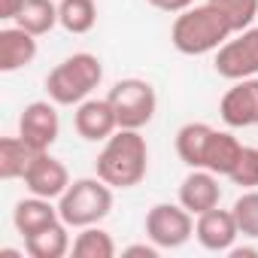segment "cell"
Here are the masks:
<instances>
[{"label": "cell", "mask_w": 258, "mask_h": 258, "mask_svg": "<svg viewBox=\"0 0 258 258\" xmlns=\"http://www.w3.org/2000/svg\"><path fill=\"white\" fill-rule=\"evenodd\" d=\"M146 170H149V146H146V137L134 127H118L103 143L94 161V173L112 188L140 185L146 179Z\"/></svg>", "instance_id": "6da1fadb"}, {"label": "cell", "mask_w": 258, "mask_h": 258, "mask_svg": "<svg viewBox=\"0 0 258 258\" xmlns=\"http://www.w3.org/2000/svg\"><path fill=\"white\" fill-rule=\"evenodd\" d=\"M231 37H234L231 22L213 4H201V7H188V10L176 13L173 28H170L173 49L179 55H191V58L219 52Z\"/></svg>", "instance_id": "7a4b0ae2"}, {"label": "cell", "mask_w": 258, "mask_h": 258, "mask_svg": "<svg viewBox=\"0 0 258 258\" xmlns=\"http://www.w3.org/2000/svg\"><path fill=\"white\" fill-rule=\"evenodd\" d=\"M100 79H103L100 58L91 52H76L49 70L46 91H49V100H55L58 106H79L82 100L91 97Z\"/></svg>", "instance_id": "3957f363"}, {"label": "cell", "mask_w": 258, "mask_h": 258, "mask_svg": "<svg viewBox=\"0 0 258 258\" xmlns=\"http://www.w3.org/2000/svg\"><path fill=\"white\" fill-rule=\"evenodd\" d=\"M112 210V185H106L100 176H82L67 185V191L58 198V213L70 228H88L109 216Z\"/></svg>", "instance_id": "277c9868"}, {"label": "cell", "mask_w": 258, "mask_h": 258, "mask_svg": "<svg viewBox=\"0 0 258 258\" xmlns=\"http://www.w3.org/2000/svg\"><path fill=\"white\" fill-rule=\"evenodd\" d=\"M106 100L112 103L115 109V118H118V127H146L152 118H155V109H158V94L152 88V82L146 79H137V76H127V79H118Z\"/></svg>", "instance_id": "5b68a950"}, {"label": "cell", "mask_w": 258, "mask_h": 258, "mask_svg": "<svg viewBox=\"0 0 258 258\" xmlns=\"http://www.w3.org/2000/svg\"><path fill=\"white\" fill-rule=\"evenodd\" d=\"M146 237L161 249H179L195 237V216L182 204H155L146 213Z\"/></svg>", "instance_id": "8992f818"}, {"label": "cell", "mask_w": 258, "mask_h": 258, "mask_svg": "<svg viewBox=\"0 0 258 258\" xmlns=\"http://www.w3.org/2000/svg\"><path fill=\"white\" fill-rule=\"evenodd\" d=\"M216 73L222 79H246L258 76V25L234 34L219 52H216Z\"/></svg>", "instance_id": "52a82bcc"}, {"label": "cell", "mask_w": 258, "mask_h": 258, "mask_svg": "<svg viewBox=\"0 0 258 258\" xmlns=\"http://www.w3.org/2000/svg\"><path fill=\"white\" fill-rule=\"evenodd\" d=\"M55 106V100H34L19 115V137L31 143L37 152H49L61 134V118Z\"/></svg>", "instance_id": "ba28073f"}, {"label": "cell", "mask_w": 258, "mask_h": 258, "mask_svg": "<svg viewBox=\"0 0 258 258\" xmlns=\"http://www.w3.org/2000/svg\"><path fill=\"white\" fill-rule=\"evenodd\" d=\"M219 115L228 127H255L258 124V76L237 79L222 94Z\"/></svg>", "instance_id": "9c48e42d"}, {"label": "cell", "mask_w": 258, "mask_h": 258, "mask_svg": "<svg viewBox=\"0 0 258 258\" xmlns=\"http://www.w3.org/2000/svg\"><path fill=\"white\" fill-rule=\"evenodd\" d=\"M73 127H76V134L88 143H106L115 131H118V118H115V109L112 103L103 97H88L76 106L73 112Z\"/></svg>", "instance_id": "30bf717a"}, {"label": "cell", "mask_w": 258, "mask_h": 258, "mask_svg": "<svg viewBox=\"0 0 258 258\" xmlns=\"http://www.w3.org/2000/svg\"><path fill=\"white\" fill-rule=\"evenodd\" d=\"M22 179H25V188H28L31 195L49 198V201L61 198V195L67 191V185H70L67 167H64L58 158H52L49 152H37V158L31 161V167L25 170Z\"/></svg>", "instance_id": "8fae6325"}, {"label": "cell", "mask_w": 258, "mask_h": 258, "mask_svg": "<svg viewBox=\"0 0 258 258\" xmlns=\"http://www.w3.org/2000/svg\"><path fill=\"white\" fill-rule=\"evenodd\" d=\"M195 237H198V243L207 252H231L234 240L240 237V228H237V219H234L231 210L213 207V210H207V213L198 216Z\"/></svg>", "instance_id": "7c38bea8"}, {"label": "cell", "mask_w": 258, "mask_h": 258, "mask_svg": "<svg viewBox=\"0 0 258 258\" xmlns=\"http://www.w3.org/2000/svg\"><path fill=\"white\" fill-rule=\"evenodd\" d=\"M222 201V185H219V176L213 170H204V167H195L182 182H179V204L191 213V216H201L213 207H219Z\"/></svg>", "instance_id": "4fadbf2b"}, {"label": "cell", "mask_w": 258, "mask_h": 258, "mask_svg": "<svg viewBox=\"0 0 258 258\" xmlns=\"http://www.w3.org/2000/svg\"><path fill=\"white\" fill-rule=\"evenodd\" d=\"M37 58V37L28 34L25 28H4L0 31V70L16 73Z\"/></svg>", "instance_id": "5bb4252c"}, {"label": "cell", "mask_w": 258, "mask_h": 258, "mask_svg": "<svg viewBox=\"0 0 258 258\" xmlns=\"http://www.w3.org/2000/svg\"><path fill=\"white\" fill-rule=\"evenodd\" d=\"M58 219H61L58 207H52L49 198H37V195L19 201L16 210H13V225H16V231H19L22 237H31V234H37V231H43L46 225L58 222Z\"/></svg>", "instance_id": "9a60e30c"}, {"label": "cell", "mask_w": 258, "mask_h": 258, "mask_svg": "<svg viewBox=\"0 0 258 258\" xmlns=\"http://www.w3.org/2000/svg\"><path fill=\"white\" fill-rule=\"evenodd\" d=\"M243 149L246 146L231 131H213V137L207 143V155H204V170H213L216 176H231Z\"/></svg>", "instance_id": "2e32d148"}, {"label": "cell", "mask_w": 258, "mask_h": 258, "mask_svg": "<svg viewBox=\"0 0 258 258\" xmlns=\"http://www.w3.org/2000/svg\"><path fill=\"white\" fill-rule=\"evenodd\" d=\"M70 249H73V243H70V225L64 219H58V222L46 225L43 231L25 237V252L31 258H64Z\"/></svg>", "instance_id": "e0dca14e"}, {"label": "cell", "mask_w": 258, "mask_h": 258, "mask_svg": "<svg viewBox=\"0 0 258 258\" xmlns=\"http://www.w3.org/2000/svg\"><path fill=\"white\" fill-rule=\"evenodd\" d=\"M216 127H210L207 121H188L176 131V155L182 158L185 167H204V155H207V143L213 137Z\"/></svg>", "instance_id": "ac0fdd59"}, {"label": "cell", "mask_w": 258, "mask_h": 258, "mask_svg": "<svg viewBox=\"0 0 258 258\" xmlns=\"http://www.w3.org/2000/svg\"><path fill=\"white\" fill-rule=\"evenodd\" d=\"M34 158H37V149L31 143H25L22 137H4L0 140V176L7 182L22 179Z\"/></svg>", "instance_id": "d6986e66"}, {"label": "cell", "mask_w": 258, "mask_h": 258, "mask_svg": "<svg viewBox=\"0 0 258 258\" xmlns=\"http://www.w3.org/2000/svg\"><path fill=\"white\" fill-rule=\"evenodd\" d=\"M16 25L34 37H43L58 25V4H52V0H25L22 13L16 16Z\"/></svg>", "instance_id": "ffe728a7"}, {"label": "cell", "mask_w": 258, "mask_h": 258, "mask_svg": "<svg viewBox=\"0 0 258 258\" xmlns=\"http://www.w3.org/2000/svg\"><path fill=\"white\" fill-rule=\"evenodd\" d=\"M58 25L67 34H88L97 25V4L94 0H61Z\"/></svg>", "instance_id": "44dd1931"}, {"label": "cell", "mask_w": 258, "mask_h": 258, "mask_svg": "<svg viewBox=\"0 0 258 258\" xmlns=\"http://www.w3.org/2000/svg\"><path fill=\"white\" fill-rule=\"evenodd\" d=\"M70 252H73V258H112L115 255V240L109 237V231H103L97 225H88V228H79Z\"/></svg>", "instance_id": "7402d4cb"}, {"label": "cell", "mask_w": 258, "mask_h": 258, "mask_svg": "<svg viewBox=\"0 0 258 258\" xmlns=\"http://www.w3.org/2000/svg\"><path fill=\"white\" fill-rule=\"evenodd\" d=\"M207 4H213L234 28V34L252 28V22L258 19V0H207Z\"/></svg>", "instance_id": "603a6c76"}, {"label": "cell", "mask_w": 258, "mask_h": 258, "mask_svg": "<svg viewBox=\"0 0 258 258\" xmlns=\"http://www.w3.org/2000/svg\"><path fill=\"white\" fill-rule=\"evenodd\" d=\"M231 213H234V219H237L240 234L258 240V188H246V191L234 201Z\"/></svg>", "instance_id": "cb8c5ba5"}, {"label": "cell", "mask_w": 258, "mask_h": 258, "mask_svg": "<svg viewBox=\"0 0 258 258\" xmlns=\"http://www.w3.org/2000/svg\"><path fill=\"white\" fill-rule=\"evenodd\" d=\"M228 179L240 188H258V146L243 149V155H240V161H237V167Z\"/></svg>", "instance_id": "d4e9b609"}, {"label": "cell", "mask_w": 258, "mask_h": 258, "mask_svg": "<svg viewBox=\"0 0 258 258\" xmlns=\"http://www.w3.org/2000/svg\"><path fill=\"white\" fill-rule=\"evenodd\" d=\"M158 252H161V246H155L152 240L149 243H134V246H124L121 249L124 258H158Z\"/></svg>", "instance_id": "484cf974"}, {"label": "cell", "mask_w": 258, "mask_h": 258, "mask_svg": "<svg viewBox=\"0 0 258 258\" xmlns=\"http://www.w3.org/2000/svg\"><path fill=\"white\" fill-rule=\"evenodd\" d=\"M146 4H152L161 13H182V10L195 7V0H146Z\"/></svg>", "instance_id": "4316f807"}, {"label": "cell", "mask_w": 258, "mask_h": 258, "mask_svg": "<svg viewBox=\"0 0 258 258\" xmlns=\"http://www.w3.org/2000/svg\"><path fill=\"white\" fill-rule=\"evenodd\" d=\"M22 7H25V0H0V19H4V22H16Z\"/></svg>", "instance_id": "83f0119b"}, {"label": "cell", "mask_w": 258, "mask_h": 258, "mask_svg": "<svg viewBox=\"0 0 258 258\" xmlns=\"http://www.w3.org/2000/svg\"><path fill=\"white\" fill-rule=\"evenodd\" d=\"M258 255V249H252V246H231V258H255Z\"/></svg>", "instance_id": "f1b7e54d"}, {"label": "cell", "mask_w": 258, "mask_h": 258, "mask_svg": "<svg viewBox=\"0 0 258 258\" xmlns=\"http://www.w3.org/2000/svg\"><path fill=\"white\" fill-rule=\"evenodd\" d=\"M0 258H22V252H16V249H0Z\"/></svg>", "instance_id": "f546056e"}]
</instances>
